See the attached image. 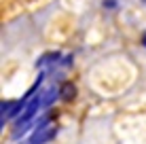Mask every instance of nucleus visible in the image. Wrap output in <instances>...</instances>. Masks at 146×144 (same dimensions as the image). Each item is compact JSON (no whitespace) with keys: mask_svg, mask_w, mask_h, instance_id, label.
<instances>
[{"mask_svg":"<svg viewBox=\"0 0 146 144\" xmlns=\"http://www.w3.org/2000/svg\"><path fill=\"white\" fill-rule=\"evenodd\" d=\"M42 108V93H36V96H32L30 98V102H28V106H26V110H23V115L17 119V125H15V129H19V127H23V125H28L30 121H32L34 117H36V112Z\"/></svg>","mask_w":146,"mask_h":144,"instance_id":"1","label":"nucleus"},{"mask_svg":"<svg viewBox=\"0 0 146 144\" xmlns=\"http://www.w3.org/2000/svg\"><path fill=\"white\" fill-rule=\"evenodd\" d=\"M57 136V127H44V129H34L32 138L28 140V144H47Z\"/></svg>","mask_w":146,"mask_h":144,"instance_id":"2","label":"nucleus"},{"mask_svg":"<svg viewBox=\"0 0 146 144\" xmlns=\"http://www.w3.org/2000/svg\"><path fill=\"white\" fill-rule=\"evenodd\" d=\"M59 98H62L64 102H72L74 98H76V87H74L72 83H64V85L59 87Z\"/></svg>","mask_w":146,"mask_h":144,"instance_id":"3","label":"nucleus"},{"mask_svg":"<svg viewBox=\"0 0 146 144\" xmlns=\"http://www.w3.org/2000/svg\"><path fill=\"white\" fill-rule=\"evenodd\" d=\"M57 98H59V87H55V85H53V87H49V89H47V93L42 96V106H44V108L51 106V104L57 100Z\"/></svg>","mask_w":146,"mask_h":144,"instance_id":"4","label":"nucleus"},{"mask_svg":"<svg viewBox=\"0 0 146 144\" xmlns=\"http://www.w3.org/2000/svg\"><path fill=\"white\" fill-rule=\"evenodd\" d=\"M59 57H62V55H59L57 51H51V53H47V55H42V57L38 59V62H36V68H42V66H47V64H53V62H57Z\"/></svg>","mask_w":146,"mask_h":144,"instance_id":"5","label":"nucleus"},{"mask_svg":"<svg viewBox=\"0 0 146 144\" xmlns=\"http://www.w3.org/2000/svg\"><path fill=\"white\" fill-rule=\"evenodd\" d=\"M104 7H108V9H114V7H117V2H114V0H104Z\"/></svg>","mask_w":146,"mask_h":144,"instance_id":"6","label":"nucleus"},{"mask_svg":"<svg viewBox=\"0 0 146 144\" xmlns=\"http://www.w3.org/2000/svg\"><path fill=\"white\" fill-rule=\"evenodd\" d=\"M142 42H144V44H146V34H144V40H142Z\"/></svg>","mask_w":146,"mask_h":144,"instance_id":"7","label":"nucleus"}]
</instances>
